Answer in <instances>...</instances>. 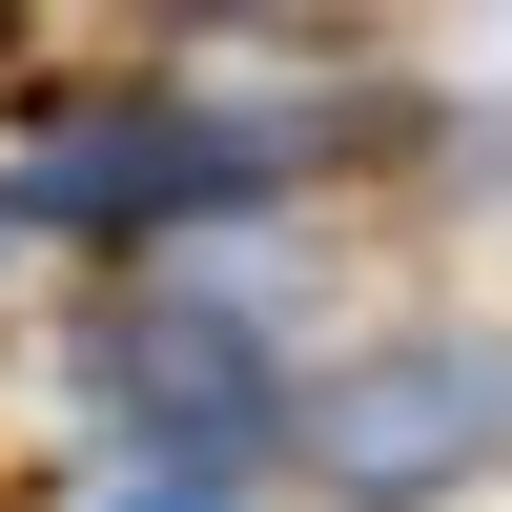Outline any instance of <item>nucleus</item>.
Returning <instances> with one entry per match:
<instances>
[{"label": "nucleus", "mask_w": 512, "mask_h": 512, "mask_svg": "<svg viewBox=\"0 0 512 512\" xmlns=\"http://www.w3.org/2000/svg\"><path fill=\"white\" fill-rule=\"evenodd\" d=\"M492 410H512L492 349H369L349 390L308 410V451H328V492H451L492 451Z\"/></svg>", "instance_id": "1"}, {"label": "nucleus", "mask_w": 512, "mask_h": 512, "mask_svg": "<svg viewBox=\"0 0 512 512\" xmlns=\"http://www.w3.org/2000/svg\"><path fill=\"white\" fill-rule=\"evenodd\" d=\"M103 410L164 431L185 472H246V451H267V349H246L226 308H123L103 328Z\"/></svg>", "instance_id": "2"}, {"label": "nucleus", "mask_w": 512, "mask_h": 512, "mask_svg": "<svg viewBox=\"0 0 512 512\" xmlns=\"http://www.w3.org/2000/svg\"><path fill=\"white\" fill-rule=\"evenodd\" d=\"M205 185H267V144H226V123H82L62 164H41V205H205Z\"/></svg>", "instance_id": "3"}]
</instances>
